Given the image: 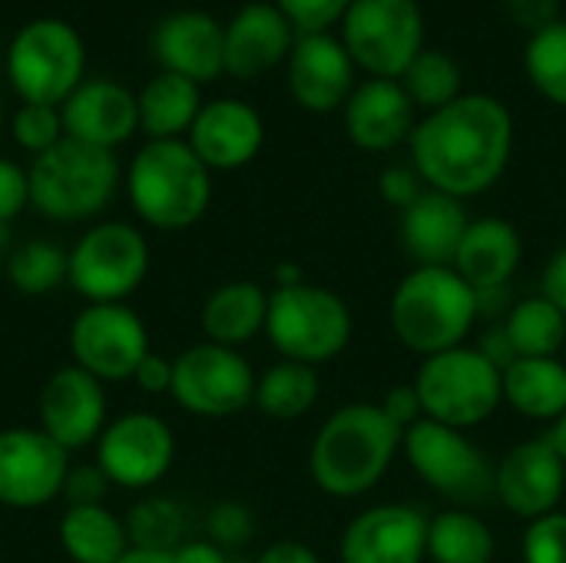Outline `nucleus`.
Returning a JSON list of instances; mask_svg holds the SVG:
<instances>
[{
	"label": "nucleus",
	"mask_w": 566,
	"mask_h": 563,
	"mask_svg": "<svg viewBox=\"0 0 566 563\" xmlns=\"http://www.w3.org/2000/svg\"><path fill=\"white\" fill-rule=\"evenodd\" d=\"M411 166L428 189L474 199L501 183L514 153V116L491 93H464L418 119Z\"/></svg>",
	"instance_id": "1"
},
{
	"label": "nucleus",
	"mask_w": 566,
	"mask_h": 563,
	"mask_svg": "<svg viewBox=\"0 0 566 563\" xmlns=\"http://www.w3.org/2000/svg\"><path fill=\"white\" fill-rule=\"evenodd\" d=\"M405 448V431L378 402H352L328 415L308 451V475L328 498L352 501L381 484Z\"/></svg>",
	"instance_id": "2"
},
{
	"label": "nucleus",
	"mask_w": 566,
	"mask_h": 563,
	"mask_svg": "<svg viewBox=\"0 0 566 563\" xmlns=\"http://www.w3.org/2000/svg\"><path fill=\"white\" fill-rule=\"evenodd\" d=\"M478 319V292L451 265H415L388 302L395 338L421 358L464 345Z\"/></svg>",
	"instance_id": "3"
},
{
	"label": "nucleus",
	"mask_w": 566,
	"mask_h": 563,
	"mask_svg": "<svg viewBox=\"0 0 566 563\" xmlns=\"http://www.w3.org/2000/svg\"><path fill=\"white\" fill-rule=\"evenodd\" d=\"M129 202L163 232L196 226L212 202V169L186 139H149L129 163Z\"/></svg>",
	"instance_id": "4"
},
{
	"label": "nucleus",
	"mask_w": 566,
	"mask_h": 563,
	"mask_svg": "<svg viewBox=\"0 0 566 563\" xmlns=\"http://www.w3.org/2000/svg\"><path fill=\"white\" fill-rule=\"evenodd\" d=\"M30 206L53 222H83L99 216L119 189V159L113 149H96L76 139H60L33 156Z\"/></svg>",
	"instance_id": "5"
},
{
	"label": "nucleus",
	"mask_w": 566,
	"mask_h": 563,
	"mask_svg": "<svg viewBox=\"0 0 566 563\" xmlns=\"http://www.w3.org/2000/svg\"><path fill=\"white\" fill-rule=\"evenodd\" d=\"M352 335L355 315L335 289L298 282L269 292L265 338L282 358L318 368L345 355Z\"/></svg>",
	"instance_id": "6"
},
{
	"label": "nucleus",
	"mask_w": 566,
	"mask_h": 563,
	"mask_svg": "<svg viewBox=\"0 0 566 563\" xmlns=\"http://www.w3.org/2000/svg\"><path fill=\"white\" fill-rule=\"evenodd\" d=\"M411 385L421 398L424 418L458 431L484 425L504 405V372L474 345L421 358Z\"/></svg>",
	"instance_id": "7"
},
{
	"label": "nucleus",
	"mask_w": 566,
	"mask_h": 563,
	"mask_svg": "<svg viewBox=\"0 0 566 563\" xmlns=\"http://www.w3.org/2000/svg\"><path fill=\"white\" fill-rule=\"evenodd\" d=\"M86 73V46L73 23L36 17L7 46V80L23 103L63 106Z\"/></svg>",
	"instance_id": "8"
},
{
	"label": "nucleus",
	"mask_w": 566,
	"mask_h": 563,
	"mask_svg": "<svg viewBox=\"0 0 566 563\" xmlns=\"http://www.w3.org/2000/svg\"><path fill=\"white\" fill-rule=\"evenodd\" d=\"M411 471L451 508L478 511L494 501V461L478 448L468 431L421 418L405 431V448Z\"/></svg>",
	"instance_id": "9"
},
{
	"label": "nucleus",
	"mask_w": 566,
	"mask_h": 563,
	"mask_svg": "<svg viewBox=\"0 0 566 563\" xmlns=\"http://www.w3.org/2000/svg\"><path fill=\"white\" fill-rule=\"evenodd\" d=\"M342 43L375 80H401L424 50L418 0H355L342 17Z\"/></svg>",
	"instance_id": "10"
},
{
	"label": "nucleus",
	"mask_w": 566,
	"mask_h": 563,
	"mask_svg": "<svg viewBox=\"0 0 566 563\" xmlns=\"http://www.w3.org/2000/svg\"><path fill=\"white\" fill-rule=\"evenodd\" d=\"M149 272V242L129 222H99L70 249L66 282L86 305L126 302Z\"/></svg>",
	"instance_id": "11"
},
{
	"label": "nucleus",
	"mask_w": 566,
	"mask_h": 563,
	"mask_svg": "<svg viewBox=\"0 0 566 563\" xmlns=\"http://www.w3.org/2000/svg\"><path fill=\"white\" fill-rule=\"evenodd\" d=\"M255 368L239 348L199 342L172 362V402L196 418H232L255 402Z\"/></svg>",
	"instance_id": "12"
},
{
	"label": "nucleus",
	"mask_w": 566,
	"mask_h": 563,
	"mask_svg": "<svg viewBox=\"0 0 566 563\" xmlns=\"http://www.w3.org/2000/svg\"><path fill=\"white\" fill-rule=\"evenodd\" d=\"M73 365L96 382H126L149 355V332L126 302L86 305L70 325Z\"/></svg>",
	"instance_id": "13"
},
{
	"label": "nucleus",
	"mask_w": 566,
	"mask_h": 563,
	"mask_svg": "<svg viewBox=\"0 0 566 563\" xmlns=\"http://www.w3.org/2000/svg\"><path fill=\"white\" fill-rule=\"evenodd\" d=\"M176 458V438L169 425L149 411H133L103 428L96 441V465L109 484L126 491H146L166 478Z\"/></svg>",
	"instance_id": "14"
},
{
	"label": "nucleus",
	"mask_w": 566,
	"mask_h": 563,
	"mask_svg": "<svg viewBox=\"0 0 566 563\" xmlns=\"http://www.w3.org/2000/svg\"><path fill=\"white\" fill-rule=\"evenodd\" d=\"M70 475V451H63L40 428L0 431V504L13 511H36L63 494Z\"/></svg>",
	"instance_id": "15"
},
{
	"label": "nucleus",
	"mask_w": 566,
	"mask_h": 563,
	"mask_svg": "<svg viewBox=\"0 0 566 563\" xmlns=\"http://www.w3.org/2000/svg\"><path fill=\"white\" fill-rule=\"evenodd\" d=\"M564 494L566 465L547 435L514 445L494 465V501L527 524L560 511Z\"/></svg>",
	"instance_id": "16"
},
{
	"label": "nucleus",
	"mask_w": 566,
	"mask_h": 563,
	"mask_svg": "<svg viewBox=\"0 0 566 563\" xmlns=\"http://www.w3.org/2000/svg\"><path fill=\"white\" fill-rule=\"evenodd\" d=\"M428 521L411 504H378L355 514L342 534V563H424Z\"/></svg>",
	"instance_id": "17"
},
{
	"label": "nucleus",
	"mask_w": 566,
	"mask_h": 563,
	"mask_svg": "<svg viewBox=\"0 0 566 563\" xmlns=\"http://www.w3.org/2000/svg\"><path fill=\"white\" fill-rule=\"evenodd\" d=\"M40 431L50 435L63 451L99 441L106 428V392L103 382L76 365L53 372L40 392Z\"/></svg>",
	"instance_id": "18"
},
{
	"label": "nucleus",
	"mask_w": 566,
	"mask_h": 563,
	"mask_svg": "<svg viewBox=\"0 0 566 563\" xmlns=\"http://www.w3.org/2000/svg\"><path fill=\"white\" fill-rule=\"evenodd\" d=\"M289 93L308 113L345 110L355 93V60L332 33H298L289 53Z\"/></svg>",
	"instance_id": "19"
},
{
	"label": "nucleus",
	"mask_w": 566,
	"mask_h": 563,
	"mask_svg": "<svg viewBox=\"0 0 566 563\" xmlns=\"http://www.w3.org/2000/svg\"><path fill=\"white\" fill-rule=\"evenodd\" d=\"M149 50L166 73L199 86L226 73V27L206 10L166 13L149 37Z\"/></svg>",
	"instance_id": "20"
},
{
	"label": "nucleus",
	"mask_w": 566,
	"mask_h": 563,
	"mask_svg": "<svg viewBox=\"0 0 566 563\" xmlns=\"http://www.w3.org/2000/svg\"><path fill=\"white\" fill-rule=\"evenodd\" d=\"M186 143L212 173H232L259 156L265 123L259 110L242 100H212L202 103Z\"/></svg>",
	"instance_id": "21"
},
{
	"label": "nucleus",
	"mask_w": 566,
	"mask_h": 563,
	"mask_svg": "<svg viewBox=\"0 0 566 563\" xmlns=\"http://www.w3.org/2000/svg\"><path fill=\"white\" fill-rule=\"evenodd\" d=\"M66 139L116 149L139 129L136 93H129L116 80H90L73 90V96L60 106Z\"/></svg>",
	"instance_id": "22"
},
{
	"label": "nucleus",
	"mask_w": 566,
	"mask_h": 563,
	"mask_svg": "<svg viewBox=\"0 0 566 563\" xmlns=\"http://www.w3.org/2000/svg\"><path fill=\"white\" fill-rule=\"evenodd\" d=\"M398 80H365L345 103V133L365 153H391L411 139L418 116Z\"/></svg>",
	"instance_id": "23"
},
{
	"label": "nucleus",
	"mask_w": 566,
	"mask_h": 563,
	"mask_svg": "<svg viewBox=\"0 0 566 563\" xmlns=\"http://www.w3.org/2000/svg\"><path fill=\"white\" fill-rule=\"evenodd\" d=\"M292 46L295 27L275 3H245L226 23V73L255 80L289 60Z\"/></svg>",
	"instance_id": "24"
},
{
	"label": "nucleus",
	"mask_w": 566,
	"mask_h": 563,
	"mask_svg": "<svg viewBox=\"0 0 566 563\" xmlns=\"http://www.w3.org/2000/svg\"><path fill=\"white\" fill-rule=\"evenodd\" d=\"M471 226L464 199H454L438 189H424L398 219L401 249L415 265H454L461 239Z\"/></svg>",
	"instance_id": "25"
},
{
	"label": "nucleus",
	"mask_w": 566,
	"mask_h": 563,
	"mask_svg": "<svg viewBox=\"0 0 566 563\" xmlns=\"http://www.w3.org/2000/svg\"><path fill=\"white\" fill-rule=\"evenodd\" d=\"M521 259H524V239L517 226L504 216H481L471 219L451 269L474 292H494V289H511Z\"/></svg>",
	"instance_id": "26"
},
{
	"label": "nucleus",
	"mask_w": 566,
	"mask_h": 563,
	"mask_svg": "<svg viewBox=\"0 0 566 563\" xmlns=\"http://www.w3.org/2000/svg\"><path fill=\"white\" fill-rule=\"evenodd\" d=\"M199 319H202L206 342L239 348V345H245V342H252L255 335L265 332L269 292L259 282H249V279L226 282V285L212 289V295L206 299Z\"/></svg>",
	"instance_id": "27"
},
{
	"label": "nucleus",
	"mask_w": 566,
	"mask_h": 563,
	"mask_svg": "<svg viewBox=\"0 0 566 563\" xmlns=\"http://www.w3.org/2000/svg\"><path fill=\"white\" fill-rule=\"evenodd\" d=\"M504 405L527 421L554 425L566 411V365L560 358H517L504 368Z\"/></svg>",
	"instance_id": "28"
},
{
	"label": "nucleus",
	"mask_w": 566,
	"mask_h": 563,
	"mask_svg": "<svg viewBox=\"0 0 566 563\" xmlns=\"http://www.w3.org/2000/svg\"><path fill=\"white\" fill-rule=\"evenodd\" d=\"M136 106H139V129L149 139H182V136H189V129L202 110L199 83H192L179 73L159 70L136 93Z\"/></svg>",
	"instance_id": "29"
},
{
	"label": "nucleus",
	"mask_w": 566,
	"mask_h": 563,
	"mask_svg": "<svg viewBox=\"0 0 566 563\" xmlns=\"http://www.w3.org/2000/svg\"><path fill=\"white\" fill-rule=\"evenodd\" d=\"M60 548L73 563H116L129 551L126 521L103 504L66 508L60 518Z\"/></svg>",
	"instance_id": "30"
},
{
	"label": "nucleus",
	"mask_w": 566,
	"mask_h": 563,
	"mask_svg": "<svg viewBox=\"0 0 566 563\" xmlns=\"http://www.w3.org/2000/svg\"><path fill=\"white\" fill-rule=\"evenodd\" d=\"M494 528L468 508L438 511L428 521V561L431 563H494Z\"/></svg>",
	"instance_id": "31"
},
{
	"label": "nucleus",
	"mask_w": 566,
	"mask_h": 563,
	"mask_svg": "<svg viewBox=\"0 0 566 563\" xmlns=\"http://www.w3.org/2000/svg\"><path fill=\"white\" fill-rule=\"evenodd\" d=\"M322 398L318 368L279 358L255 378V408L275 421H298L305 418Z\"/></svg>",
	"instance_id": "32"
},
{
	"label": "nucleus",
	"mask_w": 566,
	"mask_h": 563,
	"mask_svg": "<svg viewBox=\"0 0 566 563\" xmlns=\"http://www.w3.org/2000/svg\"><path fill=\"white\" fill-rule=\"evenodd\" d=\"M504 332L517 358H560L566 348V315L541 292L511 305Z\"/></svg>",
	"instance_id": "33"
},
{
	"label": "nucleus",
	"mask_w": 566,
	"mask_h": 563,
	"mask_svg": "<svg viewBox=\"0 0 566 563\" xmlns=\"http://www.w3.org/2000/svg\"><path fill=\"white\" fill-rule=\"evenodd\" d=\"M398 83L405 86L411 103L428 110V113L454 103L458 96H464L461 63L451 53H444V50H421Z\"/></svg>",
	"instance_id": "34"
},
{
	"label": "nucleus",
	"mask_w": 566,
	"mask_h": 563,
	"mask_svg": "<svg viewBox=\"0 0 566 563\" xmlns=\"http://www.w3.org/2000/svg\"><path fill=\"white\" fill-rule=\"evenodd\" d=\"M129 548L136 551H156L172 554L186 544V514L169 498H146L139 501L126 518Z\"/></svg>",
	"instance_id": "35"
},
{
	"label": "nucleus",
	"mask_w": 566,
	"mask_h": 563,
	"mask_svg": "<svg viewBox=\"0 0 566 563\" xmlns=\"http://www.w3.org/2000/svg\"><path fill=\"white\" fill-rule=\"evenodd\" d=\"M70 275V252L33 239L20 249L10 252L7 259V279L20 295H46L53 289H60Z\"/></svg>",
	"instance_id": "36"
},
{
	"label": "nucleus",
	"mask_w": 566,
	"mask_h": 563,
	"mask_svg": "<svg viewBox=\"0 0 566 563\" xmlns=\"http://www.w3.org/2000/svg\"><path fill=\"white\" fill-rule=\"evenodd\" d=\"M524 70L544 100L566 110V20H557L541 33H531V43L524 50Z\"/></svg>",
	"instance_id": "37"
},
{
	"label": "nucleus",
	"mask_w": 566,
	"mask_h": 563,
	"mask_svg": "<svg viewBox=\"0 0 566 563\" xmlns=\"http://www.w3.org/2000/svg\"><path fill=\"white\" fill-rule=\"evenodd\" d=\"M10 133H13V143L33 156L53 149L66 136L60 106H46V103H23L10 119Z\"/></svg>",
	"instance_id": "38"
},
{
	"label": "nucleus",
	"mask_w": 566,
	"mask_h": 563,
	"mask_svg": "<svg viewBox=\"0 0 566 563\" xmlns=\"http://www.w3.org/2000/svg\"><path fill=\"white\" fill-rule=\"evenodd\" d=\"M521 554L524 563H566V511L531 521L521 541Z\"/></svg>",
	"instance_id": "39"
},
{
	"label": "nucleus",
	"mask_w": 566,
	"mask_h": 563,
	"mask_svg": "<svg viewBox=\"0 0 566 563\" xmlns=\"http://www.w3.org/2000/svg\"><path fill=\"white\" fill-rule=\"evenodd\" d=\"M252 534H255V518L239 501H222L206 518V541H212L222 551H232V548L249 544Z\"/></svg>",
	"instance_id": "40"
},
{
	"label": "nucleus",
	"mask_w": 566,
	"mask_h": 563,
	"mask_svg": "<svg viewBox=\"0 0 566 563\" xmlns=\"http://www.w3.org/2000/svg\"><path fill=\"white\" fill-rule=\"evenodd\" d=\"M355 0H275V7L289 17L295 33H328Z\"/></svg>",
	"instance_id": "41"
},
{
	"label": "nucleus",
	"mask_w": 566,
	"mask_h": 563,
	"mask_svg": "<svg viewBox=\"0 0 566 563\" xmlns=\"http://www.w3.org/2000/svg\"><path fill=\"white\" fill-rule=\"evenodd\" d=\"M109 488V478L103 475L99 465H70V475L63 481V494L66 508H86V504H103Z\"/></svg>",
	"instance_id": "42"
},
{
	"label": "nucleus",
	"mask_w": 566,
	"mask_h": 563,
	"mask_svg": "<svg viewBox=\"0 0 566 563\" xmlns=\"http://www.w3.org/2000/svg\"><path fill=\"white\" fill-rule=\"evenodd\" d=\"M30 206V176L13 159L0 156V222H13Z\"/></svg>",
	"instance_id": "43"
},
{
	"label": "nucleus",
	"mask_w": 566,
	"mask_h": 563,
	"mask_svg": "<svg viewBox=\"0 0 566 563\" xmlns=\"http://www.w3.org/2000/svg\"><path fill=\"white\" fill-rule=\"evenodd\" d=\"M424 179L418 176L415 166H388L381 176H378V192L388 206H395L398 212L408 209L421 192H424Z\"/></svg>",
	"instance_id": "44"
},
{
	"label": "nucleus",
	"mask_w": 566,
	"mask_h": 563,
	"mask_svg": "<svg viewBox=\"0 0 566 563\" xmlns=\"http://www.w3.org/2000/svg\"><path fill=\"white\" fill-rule=\"evenodd\" d=\"M504 10L527 33H541L560 20V0H504Z\"/></svg>",
	"instance_id": "45"
},
{
	"label": "nucleus",
	"mask_w": 566,
	"mask_h": 563,
	"mask_svg": "<svg viewBox=\"0 0 566 563\" xmlns=\"http://www.w3.org/2000/svg\"><path fill=\"white\" fill-rule=\"evenodd\" d=\"M378 405H381V411H385L401 431L415 428V425L424 418V408H421V398H418L415 385H395Z\"/></svg>",
	"instance_id": "46"
},
{
	"label": "nucleus",
	"mask_w": 566,
	"mask_h": 563,
	"mask_svg": "<svg viewBox=\"0 0 566 563\" xmlns=\"http://www.w3.org/2000/svg\"><path fill=\"white\" fill-rule=\"evenodd\" d=\"M133 382H136L146 395H169V388H172V362L149 352V355L139 362Z\"/></svg>",
	"instance_id": "47"
},
{
	"label": "nucleus",
	"mask_w": 566,
	"mask_h": 563,
	"mask_svg": "<svg viewBox=\"0 0 566 563\" xmlns=\"http://www.w3.org/2000/svg\"><path fill=\"white\" fill-rule=\"evenodd\" d=\"M541 295L551 299L566 315V242L547 259V265L541 272Z\"/></svg>",
	"instance_id": "48"
},
{
	"label": "nucleus",
	"mask_w": 566,
	"mask_h": 563,
	"mask_svg": "<svg viewBox=\"0 0 566 563\" xmlns=\"http://www.w3.org/2000/svg\"><path fill=\"white\" fill-rule=\"evenodd\" d=\"M481 355H488L501 372L507 368V365H514L517 362V355H514V345H511V338H507V332H504V322H494V325H488V332L478 338V345H474Z\"/></svg>",
	"instance_id": "49"
},
{
	"label": "nucleus",
	"mask_w": 566,
	"mask_h": 563,
	"mask_svg": "<svg viewBox=\"0 0 566 563\" xmlns=\"http://www.w3.org/2000/svg\"><path fill=\"white\" fill-rule=\"evenodd\" d=\"M255 563H322V557L302 541H275L255 557Z\"/></svg>",
	"instance_id": "50"
},
{
	"label": "nucleus",
	"mask_w": 566,
	"mask_h": 563,
	"mask_svg": "<svg viewBox=\"0 0 566 563\" xmlns=\"http://www.w3.org/2000/svg\"><path fill=\"white\" fill-rule=\"evenodd\" d=\"M172 563H232V557L216 548L212 541H186L182 548L172 551Z\"/></svg>",
	"instance_id": "51"
},
{
	"label": "nucleus",
	"mask_w": 566,
	"mask_h": 563,
	"mask_svg": "<svg viewBox=\"0 0 566 563\" xmlns=\"http://www.w3.org/2000/svg\"><path fill=\"white\" fill-rule=\"evenodd\" d=\"M547 441L554 445V451L564 458V465H566V411L557 418V421H554V425H551V428H547Z\"/></svg>",
	"instance_id": "52"
},
{
	"label": "nucleus",
	"mask_w": 566,
	"mask_h": 563,
	"mask_svg": "<svg viewBox=\"0 0 566 563\" xmlns=\"http://www.w3.org/2000/svg\"><path fill=\"white\" fill-rule=\"evenodd\" d=\"M116 563H172V554H156V551H136V548H129Z\"/></svg>",
	"instance_id": "53"
},
{
	"label": "nucleus",
	"mask_w": 566,
	"mask_h": 563,
	"mask_svg": "<svg viewBox=\"0 0 566 563\" xmlns=\"http://www.w3.org/2000/svg\"><path fill=\"white\" fill-rule=\"evenodd\" d=\"M10 222H0V262L7 265V259H10Z\"/></svg>",
	"instance_id": "54"
},
{
	"label": "nucleus",
	"mask_w": 566,
	"mask_h": 563,
	"mask_svg": "<svg viewBox=\"0 0 566 563\" xmlns=\"http://www.w3.org/2000/svg\"><path fill=\"white\" fill-rule=\"evenodd\" d=\"M0 123H3V103H0Z\"/></svg>",
	"instance_id": "55"
}]
</instances>
